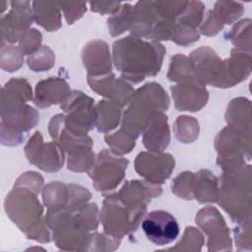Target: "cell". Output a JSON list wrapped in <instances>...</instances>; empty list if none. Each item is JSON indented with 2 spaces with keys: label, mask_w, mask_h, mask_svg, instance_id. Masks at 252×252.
Wrapping results in <instances>:
<instances>
[{
  "label": "cell",
  "mask_w": 252,
  "mask_h": 252,
  "mask_svg": "<svg viewBox=\"0 0 252 252\" xmlns=\"http://www.w3.org/2000/svg\"><path fill=\"white\" fill-rule=\"evenodd\" d=\"M165 52L159 41L145 40L130 34L114 41L112 61L122 79L139 84L160 71Z\"/></svg>",
  "instance_id": "6da1fadb"
},
{
  "label": "cell",
  "mask_w": 252,
  "mask_h": 252,
  "mask_svg": "<svg viewBox=\"0 0 252 252\" xmlns=\"http://www.w3.org/2000/svg\"><path fill=\"white\" fill-rule=\"evenodd\" d=\"M98 209L94 203H87L70 210H47L45 220L55 245L61 250H85L90 231L98 226Z\"/></svg>",
  "instance_id": "7a4b0ae2"
},
{
  "label": "cell",
  "mask_w": 252,
  "mask_h": 252,
  "mask_svg": "<svg viewBox=\"0 0 252 252\" xmlns=\"http://www.w3.org/2000/svg\"><path fill=\"white\" fill-rule=\"evenodd\" d=\"M37 195L29 188L14 186L5 199L4 208L7 216L27 238L46 243L51 241L52 235Z\"/></svg>",
  "instance_id": "3957f363"
},
{
  "label": "cell",
  "mask_w": 252,
  "mask_h": 252,
  "mask_svg": "<svg viewBox=\"0 0 252 252\" xmlns=\"http://www.w3.org/2000/svg\"><path fill=\"white\" fill-rule=\"evenodd\" d=\"M169 97L163 88L155 82L147 83L135 90L128 107L123 113L121 129L138 138L152 123L154 118L169 107Z\"/></svg>",
  "instance_id": "277c9868"
},
{
  "label": "cell",
  "mask_w": 252,
  "mask_h": 252,
  "mask_svg": "<svg viewBox=\"0 0 252 252\" xmlns=\"http://www.w3.org/2000/svg\"><path fill=\"white\" fill-rule=\"evenodd\" d=\"M251 165L223 171L219 178L217 202L229 215L233 222L241 223L251 220L252 191Z\"/></svg>",
  "instance_id": "5b68a950"
},
{
  "label": "cell",
  "mask_w": 252,
  "mask_h": 252,
  "mask_svg": "<svg viewBox=\"0 0 252 252\" xmlns=\"http://www.w3.org/2000/svg\"><path fill=\"white\" fill-rule=\"evenodd\" d=\"M63 113L54 115L48 124L52 140L59 145L67 156V168L74 172H88L94 165L95 155L93 151V139L69 132L63 122Z\"/></svg>",
  "instance_id": "8992f818"
},
{
  "label": "cell",
  "mask_w": 252,
  "mask_h": 252,
  "mask_svg": "<svg viewBox=\"0 0 252 252\" xmlns=\"http://www.w3.org/2000/svg\"><path fill=\"white\" fill-rule=\"evenodd\" d=\"M1 144L14 147L21 145L25 140V133L33 128L38 120L39 113L18 98L1 94Z\"/></svg>",
  "instance_id": "52a82bcc"
},
{
  "label": "cell",
  "mask_w": 252,
  "mask_h": 252,
  "mask_svg": "<svg viewBox=\"0 0 252 252\" xmlns=\"http://www.w3.org/2000/svg\"><path fill=\"white\" fill-rule=\"evenodd\" d=\"M99 220L102 223L104 233L121 239L127 234L135 232L146 215L147 207L129 205L112 193H103Z\"/></svg>",
  "instance_id": "ba28073f"
},
{
  "label": "cell",
  "mask_w": 252,
  "mask_h": 252,
  "mask_svg": "<svg viewBox=\"0 0 252 252\" xmlns=\"http://www.w3.org/2000/svg\"><path fill=\"white\" fill-rule=\"evenodd\" d=\"M65 128L78 136H87L94 127L95 105L94 99L78 90H72L67 99L60 104Z\"/></svg>",
  "instance_id": "9c48e42d"
},
{
  "label": "cell",
  "mask_w": 252,
  "mask_h": 252,
  "mask_svg": "<svg viewBox=\"0 0 252 252\" xmlns=\"http://www.w3.org/2000/svg\"><path fill=\"white\" fill-rule=\"evenodd\" d=\"M129 159L103 149L95 157L94 165L88 171L95 190L107 193L114 190L124 179Z\"/></svg>",
  "instance_id": "30bf717a"
},
{
  "label": "cell",
  "mask_w": 252,
  "mask_h": 252,
  "mask_svg": "<svg viewBox=\"0 0 252 252\" xmlns=\"http://www.w3.org/2000/svg\"><path fill=\"white\" fill-rule=\"evenodd\" d=\"M215 148L218 152L217 164L222 172L244 166L251 159V144L227 126L216 136Z\"/></svg>",
  "instance_id": "8fae6325"
},
{
  "label": "cell",
  "mask_w": 252,
  "mask_h": 252,
  "mask_svg": "<svg viewBox=\"0 0 252 252\" xmlns=\"http://www.w3.org/2000/svg\"><path fill=\"white\" fill-rule=\"evenodd\" d=\"M197 225L208 237L209 251H225L232 249L229 229L219 210L208 205L198 211L195 217Z\"/></svg>",
  "instance_id": "7c38bea8"
},
{
  "label": "cell",
  "mask_w": 252,
  "mask_h": 252,
  "mask_svg": "<svg viewBox=\"0 0 252 252\" xmlns=\"http://www.w3.org/2000/svg\"><path fill=\"white\" fill-rule=\"evenodd\" d=\"M25 155L28 160L42 171L54 173L59 171L65 161V152L54 141L44 143L39 131L30 138L25 146Z\"/></svg>",
  "instance_id": "4fadbf2b"
},
{
  "label": "cell",
  "mask_w": 252,
  "mask_h": 252,
  "mask_svg": "<svg viewBox=\"0 0 252 252\" xmlns=\"http://www.w3.org/2000/svg\"><path fill=\"white\" fill-rule=\"evenodd\" d=\"M41 196L48 210H73L89 203L92 198L91 192L85 187L60 181H53L44 186Z\"/></svg>",
  "instance_id": "5bb4252c"
},
{
  "label": "cell",
  "mask_w": 252,
  "mask_h": 252,
  "mask_svg": "<svg viewBox=\"0 0 252 252\" xmlns=\"http://www.w3.org/2000/svg\"><path fill=\"white\" fill-rule=\"evenodd\" d=\"M175 159L171 154L163 152H141L135 158L136 172L146 181L162 184L174 169Z\"/></svg>",
  "instance_id": "9a60e30c"
},
{
  "label": "cell",
  "mask_w": 252,
  "mask_h": 252,
  "mask_svg": "<svg viewBox=\"0 0 252 252\" xmlns=\"http://www.w3.org/2000/svg\"><path fill=\"white\" fill-rule=\"evenodd\" d=\"M10 11L1 17V44L19 41L34 20L30 1H10Z\"/></svg>",
  "instance_id": "2e32d148"
},
{
  "label": "cell",
  "mask_w": 252,
  "mask_h": 252,
  "mask_svg": "<svg viewBox=\"0 0 252 252\" xmlns=\"http://www.w3.org/2000/svg\"><path fill=\"white\" fill-rule=\"evenodd\" d=\"M194 67L195 81L203 85L220 88L223 75V60L209 46L193 50L188 56Z\"/></svg>",
  "instance_id": "e0dca14e"
},
{
  "label": "cell",
  "mask_w": 252,
  "mask_h": 252,
  "mask_svg": "<svg viewBox=\"0 0 252 252\" xmlns=\"http://www.w3.org/2000/svg\"><path fill=\"white\" fill-rule=\"evenodd\" d=\"M141 225L146 237L158 246L173 242L180 231L176 219L162 210L150 212L142 220Z\"/></svg>",
  "instance_id": "ac0fdd59"
},
{
  "label": "cell",
  "mask_w": 252,
  "mask_h": 252,
  "mask_svg": "<svg viewBox=\"0 0 252 252\" xmlns=\"http://www.w3.org/2000/svg\"><path fill=\"white\" fill-rule=\"evenodd\" d=\"M90 88L97 94L121 105H127L132 99L135 90L122 78H117L112 72L103 76H87Z\"/></svg>",
  "instance_id": "d6986e66"
},
{
  "label": "cell",
  "mask_w": 252,
  "mask_h": 252,
  "mask_svg": "<svg viewBox=\"0 0 252 252\" xmlns=\"http://www.w3.org/2000/svg\"><path fill=\"white\" fill-rule=\"evenodd\" d=\"M170 91L174 106L179 111H199L209 100V92L206 86L195 81L178 83L170 87Z\"/></svg>",
  "instance_id": "ffe728a7"
},
{
  "label": "cell",
  "mask_w": 252,
  "mask_h": 252,
  "mask_svg": "<svg viewBox=\"0 0 252 252\" xmlns=\"http://www.w3.org/2000/svg\"><path fill=\"white\" fill-rule=\"evenodd\" d=\"M82 60L88 72L87 76L98 77L112 71V55L104 40L93 39L86 43L82 50Z\"/></svg>",
  "instance_id": "44dd1931"
},
{
  "label": "cell",
  "mask_w": 252,
  "mask_h": 252,
  "mask_svg": "<svg viewBox=\"0 0 252 252\" xmlns=\"http://www.w3.org/2000/svg\"><path fill=\"white\" fill-rule=\"evenodd\" d=\"M162 188L158 184H154L146 180H129L125 181L123 186L112 194L121 201L137 206L148 207V204L154 199L160 196Z\"/></svg>",
  "instance_id": "7402d4cb"
},
{
  "label": "cell",
  "mask_w": 252,
  "mask_h": 252,
  "mask_svg": "<svg viewBox=\"0 0 252 252\" xmlns=\"http://www.w3.org/2000/svg\"><path fill=\"white\" fill-rule=\"evenodd\" d=\"M72 90L64 78L49 77L39 81L35 86L33 102L38 108H46L63 103Z\"/></svg>",
  "instance_id": "603a6c76"
},
{
  "label": "cell",
  "mask_w": 252,
  "mask_h": 252,
  "mask_svg": "<svg viewBox=\"0 0 252 252\" xmlns=\"http://www.w3.org/2000/svg\"><path fill=\"white\" fill-rule=\"evenodd\" d=\"M227 127L251 144V102L246 97L233 98L225 112Z\"/></svg>",
  "instance_id": "cb8c5ba5"
},
{
  "label": "cell",
  "mask_w": 252,
  "mask_h": 252,
  "mask_svg": "<svg viewBox=\"0 0 252 252\" xmlns=\"http://www.w3.org/2000/svg\"><path fill=\"white\" fill-rule=\"evenodd\" d=\"M251 53L232 48L228 58L223 60L221 89L231 88L246 80L251 73Z\"/></svg>",
  "instance_id": "d4e9b609"
},
{
  "label": "cell",
  "mask_w": 252,
  "mask_h": 252,
  "mask_svg": "<svg viewBox=\"0 0 252 252\" xmlns=\"http://www.w3.org/2000/svg\"><path fill=\"white\" fill-rule=\"evenodd\" d=\"M158 21L153 1H138L133 5L131 15V35L150 38Z\"/></svg>",
  "instance_id": "484cf974"
},
{
  "label": "cell",
  "mask_w": 252,
  "mask_h": 252,
  "mask_svg": "<svg viewBox=\"0 0 252 252\" xmlns=\"http://www.w3.org/2000/svg\"><path fill=\"white\" fill-rule=\"evenodd\" d=\"M219 179L209 169L193 172L191 181V197L201 204H211L218 200Z\"/></svg>",
  "instance_id": "4316f807"
},
{
  "label": "cell",
  "mask_w": 252,
  "mask_h": 252,
  "mask_svg": "<svg viewBox=\"0 0 252 252\" xmlns=\"http://www.w3.org/2000/svg\"><path fill=\"white\" fill-rule=\"evenodd\" d=\"M144 147L152 152H163L170 142L168 119L164 112H159L150 126L143 132Z\"/></svg>",
  "instance_id": "83f0119b"
},
{
  "label": "cell",
  "mask_w": 252,
  "mask_h": 252,
  "mask_svg": "<svg viewBox=\"0 0 252 252\" xmlns=\"http://www.w3.org/2000/svg\"><path fill=\"white\" fill-rule=\"evenodd\" d=\"M122 106L107 99H101L95 104L94 127L98 132L107 134L122 121Z\"/></svg>",
  "instance_id": "f1b7e54d"
},
{
  "label": "cell",
  "mask_w": 252,
  "mask_h": 252,
  "mask_svg": "<svg viewBox=\"0 0 252 252\" xmlns=\"http://www.w3.org/2000/svg\"><path fill=\"white\" fill-rule=\"evenodd\" d=\"M35 23L47 32H55L61 28V13L57 2H32Z\"/></svg>",
  "instance_id": "f546056e"
},
{
  "label": "cell",
  "mask_w": 252,
  "mask_h": 252,
  "mask_svg": "<svg viewBox=\"0 0 252 252\" xmlns=\"http://www.w3.org/2000/svg\"><path fill=\"white\" fill-rule=\"evenodd\" d=\"M166 77L169 81L176 83L195 81L194 67L189 57L184 54L173 55L170 59Z\"/></svg>",
  "instance_id": "4dcf8cb0"
},
{
  "label": "cell",
  "mask_w": 252,
  "mask_h": 252,
  "mask_svg": "<svg viewBox=\"0 0 252 252\" xmlns=\"http://www.w3.org/2000/svg\"><path fill=\"white\" fill-rule=\"evenodd\" d=\"M173 133L180 143H194L198 139L200 133L199 122L192 116H178L173 124Z\"/></svg>",
  "instance_id": "1f68e13d"
},
{
  "label": "cell",
  "mask_w": 252,
  "mask_h": 252,
  "mask_svg": "<svg viewBox=\"0 0 252 252\" xmlns=\"http://www.w3.org/2000/svg\"><path fill=\"white\" fill-rule=\"evenodd\" d=\"M224 37L233 43L234 48L251 53V20L239 21L224 34Z\"/></svg>",
  "instance_id": "d6a6232c"
},
{
  "label": "cell",
  "mask_w": 252,
  "mask_h": 252,
  "mask_svg": "<svg viewBox=\"0 0 252 252\" xmlns=\"http://www.w3.org/2000/svg\"><path fill=\"white\" fill-rule=\"evenodd\" d=\"M217 19L224 26L238 20L244 13V6L240 2L220 0L217 1L212 10Z\"/></svg>",
  "instance_id": "836d02e7"
},
{
  "label": "cell",
  "mask_w": 252,
  "mask_h": 252,
  "mask_svg": "<svg viewBox=\"0 0 252 252\" xmlns=\"http://www.w3.org/2000/svg\"><path fill=\"white\" fill-rule=\"evenodd\" d=\"M133 5L130 3H122L121 7L107 19L108 31L111 36L115 37L130 30L131 15Z\"/></svg>",
  "instance_id": "e575fe53"
},
{
  "label": "cell",
  "mask_w": 252,
  "mask_h": 252,
  "mask_svg": "<svg viewBox=\"0 0 252 252\" xmlns=\"http://www.w3.org/2000/svg\"><path fill=\"white\" fill-rule=\"evenodd\" d=\"M136 138L129 135L123 129H119L112 134H105L104 141L110 151L117 156H123L132 152L136 146Z\"/></svg>",
  "instance_id": "d590c367"
},
{
  "label": "cell",
  "mask_w": 252,
  "mask_h": 252,
  "mask_svg": "<svg viewBox=\"0 0 252 252\" xmlns=\"http://www.w3.org/2000/svg\"><path fill=\"white\" fill-rule=\"evenodd\" d=\"M205 17V4L202 1H187V5L178 17L176 24L197 29Z\"/></svg>",
  "instance_id": "8d00e7d4"
},
{
  "label": "cell",
  "mask_w": 252,
  "mask_h": 252,
  "mask_svg": "<svg viewBox=\"0 0 252 252\" xmlns=\"http://www.w3.org/2000/svg\"><path fill=\"white\" fill-rule=\"evenodd\" d=\"M25 53L20 46L12 44H1L0 66L6 72H15L24 64Z\"/></svg>",
  "instance_id": "74e56055"
},
{
  "label": "cell",
  "mask_w": 252,
  "mask_h": 252,
  "mask_svg": "<svg viewBox=\"0 0 252 252\" xmlns=\"http://www.w3.org/2000/svg\"><path fill=\"white\" fill-rule=\"evenodd\" d=\"M55 63V55L47 45H42L37 51L29 55L27 64L33 72H44L51 69Z\"/></svg>",
  "instance_id": "f35d334b"
},
{
  "label": "cell",
  "mask_w": 252,
  "mask_h": 252,
  "mask_svg": "<svg viewBox=\"0 0 252 252\" xmlns=\"http://www.w3.org/2000/svg\"><path fill=\"white\" fill-rule=\"evenodd\" d=\"M203 234L193 226H187L183 232L181 239L176 243L174 247L167 250L178 251H200L204 244Z\"/></svg>",
  "instance_id": "ab89813d"
},
{
  "label": "cell",
  "mask_w": 252,
  "mask_h": 252,
  "mask_svg": "<svg viewBox=\"0 0 252 252\" xmlns=\"http://www.w3.org/2000/svg\"><path fill=\"white\" fill-rule=\"evenodd\" d=\"M121 239L112 237L106 233H91L84 251H113L120 245Z\"/></svg>",
  "instance_id": "60d3db41"
},
{
  "label": "cell",
  "mask_w": 252,
  "mask_h": 252,
  "mask_svg": "<svg viewBox=\"0 0 252 252\" xmlns=\"http://www.w3.org/2000/svg\"><path fill=\"white\" fill-rule=\"evenodd\" d=\"M68 25H73L87 12V2L81 1H60L57 2Z\"/></svg>",
  "instance_id": "b9f144b4"
},
{
  "label": "cell",
  "mask_w": 252,
  "mask_h": 252,
  "mask_svg": "<svg viewBox=\"0 0 252 252\" xmlns=\"http://www.w3.org/2000/svg\"><path fill=\"white\" fill-rule=\"evenodd\" d=\"M42 34L36 29H29L26 31L19 39V46L25 55H32L37 51L42 45Z\"/></svg>",
  "instance_id": "7bdbcfd3"
},
{
  "label": "cell",
  "mask_w": 252,
  "mask_h": 252,
  "mask_svg": "<svg viewBox=\"0 0 252 252\" xmlns=\"http://www.w3.org/2000/svg\"><path fill=\"white\" fill-rule=\"evenodd\" d=\"M192 171H183L179 173L171 182V191L177 197L185 200H192L191 197V181Z\"/></svg>",
  "instance_id": "ee69618b"
},
{
  "label": "cell",
  "mask_w": 252,
  "mask_h": 252,
  "mask_svg": "<svg viewBox=\"0 0 252 252\" xmlns=\"http://www.w3.org/2000/svg\"><path fill=\"white\" fill-rule=\"evenodd\" d=\"M199 38H200V32L197 29H192L189 27H184L176 24L170 40H172L174 43L178 45L187 46L199 40Z\"/></svg>",
  "instance_id": "f6af8a7d"
},
{
  "label": "cell",
  "mask_w": 252,
  "mask_h": 252,
  "mask_svg": "<svg viewBox=\"0 0 252 252\" xmlns=\"http://www.w3.org/2000/svg\"><path fill=\"white\" fill-rule=\"evenodd\" d=\"M238 225L233 229L235 243L238 250H251V220L237 223Z\"/></svg>",
  "instance_id": "bcb514c9"
},
{
  "label": "cell",
  "mask_w": 252,
  "mask_h": 252,
  "mask_svg": "<svg viewBox=\"0 0 252 252\" xmlns=\"http://www.w3.org/2000/svg\"><path fill=\"white\" fill-rule=\"evenodd\" d=\"M44 179L41 174L36 171H27L18 177L14 186L26 187L39 193L42 190Z\"/></svg>",
  "instance_id": "7dc6e473"
},
{
  "label": "cell",
  "mask_w": 252,
  "mask_h": 252,
  "mask_svg": "<svg viewBox=\"0 0 252 252\" xmlns=\"http://www.w3.org/2000/svg\"><path fill=\"white\" fill-rule=\"evenodd\" d=\"M223 28V25L217 19L212 10H209L200 25L199 32L206 36H215Z\"/></svg>",
  "instance_id": "c3c4849f"
},
{
  "label": "cell",
  "mask_w": 252,
  "mask_h": 252,
  "mask_svg": "<svg viewBox=\"0 0 252 252\" xmlns=\"http://www.w3.org/2000/svg\"><path fill=\"white\" fill-rule=\"evenodd\" d=\"M89 5L93 12L99 13L101 15H113L115 12L118 11L122 3L118 1H92L89 2Z\"/></svg>",
  "instance_id": "681fc988"
}]
</instances>
